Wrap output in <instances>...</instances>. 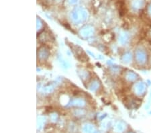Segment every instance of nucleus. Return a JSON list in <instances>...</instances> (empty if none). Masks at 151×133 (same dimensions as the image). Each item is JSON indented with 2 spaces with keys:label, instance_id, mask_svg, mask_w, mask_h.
I'll use <instances>...</instances> for the list:
<instances>
[]
</instances>
